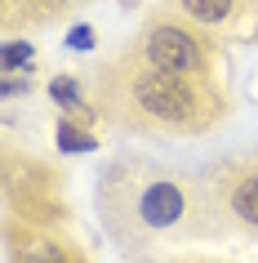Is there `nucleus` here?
Masks as SVG:
<instances>
[{
  "mask_svg": "<svg viewBox=\"0 0 258 263\" xmlns=\"http://www.w3.org/2000/svg\"><path fill=\"white\" fill-rule=\"evenodd\" d=\"M94 210L125 263L227 236V223L209 196L205 174L134 152L107 161V170L94 183Z\"/></svg>",
  "mask_w": 258,
  "mask_h": 263,
  "instance_id": "f257e3e1",
  "label": "nucleus"
},
{
  "mask_svg": "<svg viewBox=\"0 0 258 263\" xmlns=\"http://www.w3.org/2000/svg\"><path fill=\"white\" fill-rule=\"evenodd\" d=\"M89 94L103 129L125 139H205L231 121V94L169 76L129 45L94 67Z\"/></svg>",
  "mask_w": 258,
  "mask_h": 263,
  "instance_id": "f03ea898",
  "label": "nucleus"
},
{
  "mask_svg": "<svg viewBox=\"0 0 258 263\" xmlns=\"http://www.w3.org/2000/svg\"><path fill=\"white\" fill-rule=\"evenodd\" d=\"M129 49L138 58H147L151 67L169 71V76H183L191 85L227 94V71H223V45H218V36H209L205 27H196L191 18H183L169 5H156L143 18V27L134 31Z\"/></svg>",
  "mask_w": 258,
  "mask_h": 263,
  "instance_id": "7ed1b4c3",
  "label": "nucleus"
},
{
  "mask_svg": "<svg viewBox=\"0 0 258 263\" xmlns=\"http://www.w3.org/2000/svg\"><path fill=\"white\" fill-rule=\"evenodd\" d=\"M205 183L227 223V236H258V147L205 170Z\"/></svg>",
  "mask_w": 258,
  "mask_h": 263,
  "instance_id": "20e7f679",
  "label": "nucleus"
},
{
  "mask_svg": "<svg viewBox=\"0 0 258 263\" xmlns=\"http://www.w3.org/2000/svg\"><path fill=\"white\" fill-rule=\"evenodd\" d=\"M5 254H9V263H89L76 250V241L54 232L49 223H31L18 214H9V223H5Z\"/></svg>",
  "mask_w": 258,
  "mask_h": 263,
  "instance_id": "39448f33",
  "label": "nucleus"
},
{
  "mask_svg": "<svg viewBox=\"0 0 258 263\" xmlns=\"http://www.w3.org/2000/svg\"><path fill=\"white\" fill-rule=\"evenodd\" d=\"M165 5L178 9L183 18H191L196 27H205L209 36H227L231 27H245L254 0H165Z\"/></svg>",
  "mask_w": 258,
  "mask_h": 263,
  "instance_id": "423d86ee",
  "label": "nucleus"
},
{
  "mask_svg": "<svg viewBox=\"0 0 258 263\" xmlns=\"http://www.w3.org/2000/svg\"><path fill=\"white\" fill-rule=\"evenodd\" d=\"M89 0H5V27H54Z\"/></svg>",
  "mask_w": 258,
  "mask_h": 263,
  "instance_id": "0eeeda50",
  "label": "nucleus"
},
{
  "mask_svg": "<svg viewBox=\"0 0 258 263\" xmlns=\"http://www.w3.org/2000/svg\"><path fill=\"white\" fill-rule=\"evenodd\" d=\"M58 152H67V156H89L103 147V139L94 134V125H85L76 121V116H58Z\"/></svg>",
  "mask_w": 258,
  "mask_h": 263,
  "instance_id": "6e6552de",
  "label": "nucleus"
},
{
  "mask_svg": "<svg viewBox=\"0 0 258 263\" xmlns=\"http://www.w3.org/2000/svg\"><path fill=\"white\" fill-rule=\"evenodd\" d=\"M36 63H41V54H36V45L23 41V36H5L0 41V71H36Z\"/></svg>",
  "mask_w": 258,
  "mask_h": 263,
  "instance_id": "1a4fd4ad",
  "label": "nucleus"
},
{
  "mask_svg": "<svg viewBox=\"0 0 258 263\" xmlns=\"http://www.w3.org/2000/svg\"><path fill=\"white\" fill-rule=\"evenodd\" d=\"M134 263H231L223 254H178V250H161V254H143Z\"/></svg>",
  "mask_w": 258,
  "mask_h": 263,
  "instance_id": "9d476101",
  "label": "nucleus"
},
{
  "mask_svg": "<svg viewBox=\"0 0 258 263\" xmlns=\"http://www.w3.org/2000/svg\"><path fill=\"white\" fill-rule=\"evenodd\" d=\"M98 45V36H94V27L89 23H76V27L67 31V49H76V54H89Z\"/></svg>",
  "mask_w": 258,
  "mask_h": 263,
  "instance_id": "9b49d317",
  "label": "nucleus"
}]
</instances>
